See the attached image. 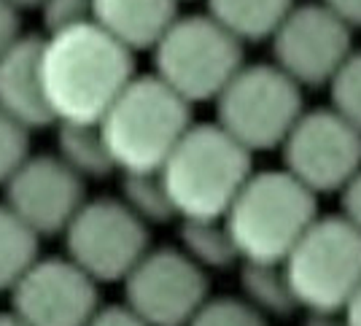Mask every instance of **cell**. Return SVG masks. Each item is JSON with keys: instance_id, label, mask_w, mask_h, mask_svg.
<instances>
[{"instance_id": "obj_1", "label": "cell", "mask_w": 361, "mask_h": 326, "mask_svg": "<svg viewBox=\"0 0 361 326\" xmlns=\"http://www.w3.org/2000/svg\"><path fill=\"white\" fill-rule=\"evenodd\" d=\"M41 78L54 124H100L124 87L135 78L133 52L94 22L41 41Z\"/></svg>"}, {"instance_id": "obj_2", "label": "cell", "mask_w": 361, "mask_h": 326, "mask_svg": "<svg viewBox=\"0 0 361 326\" xmlns=\"http://www.w3.org/2000/svg\"><path fill=\"white\" fill-rule=\"evenodd\" d=\"M159 176L178 219H224L245 181L254 176L251 151L219 121L192 124Z\"/></svg>"}, {"instance_id": "obj_3", "label": "cell", "mask_w": 361, "mask_h": 326, "mask_svg": "<svg viewBox=\"0 0 361 326\" xmlns=\"http://www.w3.org/2000/svg\"><path fill=\"white\" fill-rule=\"evenodd\" d=\"M192 124V103L157 76H135L100 119V133L116 170L159 173Z\"/></svg>"}, {"instance_id": "obj_4", "label": "cell", "mask_w": 361, "mask_h": 326, "mask_svg": "<svg viewBox=\"0 0 361 326\" xmlns=\"http://www.w3.org/2000/svg\"><path fill=\"white\" fill-rule=\"evenodd\" d=\"M316 197L286 167L254 173L224 216L240 262L283 265L318 219Z\"/></svg>"}, {"instance_id": "obj_5", "label": "cell", "mask_w": 361, "mask_h": 326, "mask_svg": "<svg viewBox=\"0 0 361 326\" xmlns=\"http://www.w3.org/2000/svg\"><path fill=\"white\" fill-rule=\"evenodd\" d=\"M154 52V76L186 103L216 100L243 68V44L213 16H178Z\"/></svg>"}, {"instance_id": "obj_6", "label": "cell", "mask_w": 361, "mask_h": 326, "mask_svg": "<svg viewBox=\"0 0 361 326\" xmlns=\"http://www.w3.org/2000/svg\"><path fill=\"white\" fill-rule=\"evenodd\" d=\"M297 305L307 313H343L361 283V232L345 216H318L283 259Z\"/></svg>"}, {"instance_id": "obj_7", "label": "cell", "mask_w": 361, "mask_h": 326, "mask_svg": "<svg viewBox=\"0 0 361 326\" xmlns=\"http://www.w3.org/2000/svg\"><path fill=\"white\" fill-rule=\"evenodd\" d=\"M213 103L216 121L251 154L281 148L305 114L300 84L278 65H243Z\"/></svg>"}, {"instance_id": "obj_8", "label": "cell", "mask_w": 361, "mask_h": 326, "mask_svg": "<svg viewBox=\"0 0 361 326\" xmlns=\"http://www.w3.org/2000/svg\"><path fill=\"white\" fill-rule=\"evenodd\" d=\"M62 235L68 259L97 283L124 281L149 251V224L140 222L121 197L84 203Z\"/></svg>"}, {"instance_id": "obj_9", "label": "cell", "mask_w": 361, "mask_h": 326, "mask_svg": "<svg viewBox=\"0 0 361 326\" xmlns=\"http://www.w3.org/2000/svg\"><path fill=\"white\" fill-rule=\"evenodd\" d=\"M283 167L310 192H343L361 170V130L334 108L302 114L283 140Z\"/></svg>"}, {"instance_id": "obj_10", "label": "cell", "mask_w": 361, "mask_h": 326, "mask_svg": "<svg viewBox=\"0 0 361 326\" xmlns=\"http://www.w3.org/2000/svg\"><path fill=\"white\" fill-rule=\"evenodd\" d=\"M124 305L149 326H186L208 299V275L180 248H149L124 278Z\"/></svg>"}, {"instance_id": "obj_11", "label": "cell", "mask_w": 361, "mask_h": 326, "mask_svg": "<svg viewBox=\"0 0 361 326\" xmlns=\"http://www.w3.org/2000/svg\"><path fill=\"white\" fill-rule=\"evenodd\" d=\"M350 52V25L324 3L294 6L272 32L275 65L300 87L329 84Z\"/></svg>"}, {"instance_id": "obj_12", "label": "cell", "mask_w": 361, "mask_h": 326, "mask_svg": "<svg viewBox=\"0 0 361 326\" xmlns=\"http://www.w3.org/2000/svg\"><path fill=\"white\" fill-rule=\"evenodd\" d=\"M11 313L25 326H84L100 308L97 281L65 259H35L16 281Z\"/></svg>"}, {"instance_id": "obj_13", "label": "cell", "mask_w": 361, "mask_h": 326, "mask_svg": "<svg viewBox=\"0 0 361 326\" xmlns=\"http://www.w3.org/2000/svg\"><path fill=\"white\" fill-rule=\"evenodd\" d=\"M6 205L38 237L62 235L84 205V178L60 157H27L3 183Z\"/></svg>"}, {"instance_id": "obj_14", "label": "cell", "mask_w": 361, "mask_h": 326, "mask_svg": "<svg viewBox=\"0 0 361 326\" xmlns=\"http://www.w3.org/2000/svg\"><path fill=\"white\" fill-rule=\"evenodd\" d=\"M41 41L22 35L0 57V108L27 130L54 124L41 78Z\"/></svg>"}, {"instance_id": "obj_15", "label": "cell", "mask_w": 361, "mask_h": 326, "mask_svg": "<svg viewBox=\"0 0 361 326\" xmlns=\"http://www.w3.org/2000/svg\"><path fill=\"white\" fill-rule=\"evenodd\" d=\"M178 19V0H94L92 22L133 54L154 49Z\"/></svg>"}, {"instance_id": "obj_16", "label": "cell", "mask_w": 361, "mask_h": 326, "mask_svg": "<svg viewBox=\"0 0 361 326\" xmlns=\"http://www.w3.org/2000/svg\"><path fill=\"white\" fill-rule=\"evenodd\" d=\"M294 8V0H208V16L229 30L240 44L272 38Z\"/></svg>"}, {"instance_id": "obj_17", "label": "cell", "mask_w": 361, "mask_h": 326, "mask_svg": "<svg viewBox=\"0 0 361 326\" xmlns=\"http://www.w3.org/2000/svg\"><path fill=\"white\" fill-rule=\"evenodd\" d=\"M57 157L81 178H106L116 170L100 124H57Z\"/></svg>"}, {"instance_id": "obj_18", "label": "cell", "mask_w": 361, "mask_h": 326, "mask_svg": "<svg viewBox=\"0 0 361 326\" xmlns=\"http://www.w3.org/2000/svg\"><path fill=\"white\" fill-rule=\"evenodd\" d=\"M180 251L202 270H229L240 262L224 219H180Z\"/></svg>"}, {"instance_id": "obj_19", "label": "cell", "mask_w": 361, "mask_h": 326, "mask_svg": "<svg viewBox=\"0 0 361 326\" xmlns=\"http://www.w3.org/2000/svg\"><path fill=\"white\" fill-rule=\"evenodd\" d=\"M240 289L243 296L254 305L256 310L275 318H286L297 310V299L288 286L283 265L270 262H243L240 267Z\"/></svg>"}, {"instance_id": "obj_20", "label": "cell", "mask_w": 361, "mask_h": 326, "mask_svg": "<svg viewBox=\"0 0 361 326\" xmlns=\"http://www.w3.org/2000/svg\"><path fill=\"white\" fill-rule=\"evenodd\" d=\"M35 259L38 235L8 205H0V291H11Z\"/></svg>"}, {"instance_id": "obj_21", "label": "cell", "mask_w": 361, "mask_h": 326, "mask_svg": "<svg viewBox=\"0 0 361 326\" xmlns=\"http://www.w3.org/2000/svg\"><path fill=\"white\" fill-rule=\"evenodd\" d=\"M121 203L146 224H167L178 219L159 173H121Z\"/></svg>"}, {"instance_id": "obj_22", "label": "cell", "mask_w": 361, "mask_h": 326, "mask_svg": "<svg viewBox=\"0 0 361 326\" xmlns=\"http://www.w3.org/2000/svg\"><path fill=\"white\" fill-rule=\"evenodd\" d=\"M186 326H267V315L245 296H208Z\"/></svg>"}, {"instance_id": "obj_23", "label": "cell", "mask_w": 361, "mask_h": 326, "mask_svg": "<svg viewBox=\"0 0 361 326\" xmlns=\"http://www.w3.org/2000/svg\"><path fill=\"white\" fill-rule=\"evenodd\" d=\"M331 108L361 130V52H350L343 68L329 81Z\"/></svg>"}, {"instance_id": "obj_24", "label": "cell", "mask_w": 361, "mask_h": 326, "mask_svg": "<svg viewBox=\"0 0 361 326\" xmlns=\"http://www.w3.org/2000/svg\"><path fill=\"white\" fill-rule=\"evenodd\" d=\"M30 157V130L0 108V186Z\"/></svg>"}, {"instance_id": "obj_25", "label": "cell", "mask_w": 361, "mask_h": 326, "mask_svg": "<svg viewBox=\"0 0 361 326\" xmlns=\"http://www.w3.org/2000/svg\"><path fill=\"white\" fill-rule=\"evenodd\" d=\"M38 8L46 32H60L78 25H90L94 0H44Z\"/></svg>"}, {"instance_id": "obj_26", "label": "cell", "mask_w": 361, "mask_h": 326, "mask_svg": "<svg viewBox=\"0 0 361 326\" xmlns=\"http://www.w3.org/2000/svg\"><path fill=\"white\" fill-rule=\"evenodd\" d=\"M84 326H149L135 310H130L127 305H108L97 308L94 315Z\"/></svg>"}, {"instance_id": "obj_27", "label": "cell", "mask_w": 361, "mask_h": 326, "mask_svg": "<svg viewBox=\"0 0 361 326\" xmlns=\"http://www.w3.org/2000/svg\"><path fill=\"white\" fill-rule=\"evenodd\" d=\"M19 8L8 0H0V57L19 41Z\"/></svg>"}, {"instance_id": "obj_28", "label": "cell", "mask_w": 361, "mask_h": 326, "mask_svg": "<svg viewBox=\"0 0 361 326\" xmlns=\"http://www.w3.org/2000/svg\"><path fill=\"white\" fill-rule=\"evenodd\" d=\"M340 200H343V216L353 227H359L361 232V170L345 183V189L340 192Z\"/></svg>"}, {"instance_id": "obj_29", "label": "cell", "mask_w": 361, "mask_h": 326, "mask_svg": "<svg viewBox=\"0 0 361 326\" xmlns=\"http://www.w3.org/2000/svg\"><path fill=\"white\" fill-rule=\"evenodd\" d=\"M350 28H361V0H321Z\"/></svg>"}, {"instance_id": "obj_30", "label": "cell", "mask_w": 361, "mask_h": 326, "mask_svg": "<svg viewBox=\"0 0 361 326\" xmlns=\"http://www.w3.org/2000/svg\"><path fill=\"white\" fill-rule=\"evenodd\" d=\"M343 318L348 326H361V283L359 289L353 291V296L348 299V305L343 308Z\"/></svg>"}, {"instance_id": "obj_31", "label": "cell", "mask_w": 361, "mask_h": 326, "mask_svg": "<svg viewBox=\"0 0 361 326\" xmlns=\"http://www.w3.org/2000/svg\"><path fill=\"white\" fill-rule=\"evenodd\" d=\"M305 326H348L343 313H310Z\"/></svg>"}, {"instance_id": "obj_32", "label": "cell", "mask_w": 361, "mask_h": 326, "mask_svg": "<svg viewBox=\"0 0 361 326\" xmlns=\"http://www.w3.org/2000/svg\"><path fill=\"white\" fill-rule=\"evenodd\" d=\"M0 326H25L14 313H0Z\"/></svg>"}, {"instance_id": "obj_33", "label": "cell", "mask_w": 361, "mask_h": 326, "mask_svg": "<svg viewBox=\"0 0 361 326\" xmlns=\"http://www.w3.org/2000/svg\"><path fill=\"white\" fill-rule=\"evenodd\" d=\"M14 8H38L44 0H8Z\"/></svg>"}]
</instances>
